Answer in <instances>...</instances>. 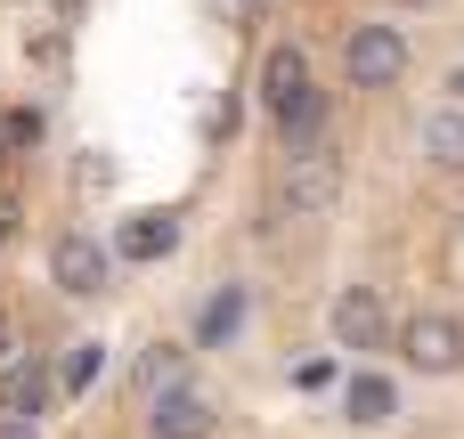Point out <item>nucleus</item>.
<instances>
[{
	"mask_svg": "<svg viewBox=\"0 0 464 439\" xmlns=\"http://www.w3.org/2000/svg\"><path fill=\"white\" fill-rule=\"evenodd\" d=\"M392 8H432V0H392Z\"/></svg>",
	"mask_w": 464,
	"mask_h": 439,
	"instance_id": "6ab92c4d",
	"label": "nucleus"
},
{
	"mask_svg": "<svg viewBox=\"0 0 464 439\" xmlns=\"http://www.w3.org/2000/svg\"><path fill=\"white\" fill-rule=\"evenodd\" d=\"M0 236H16V204L8 196H0Z\"/></svg>",
	"mask_w": 464,
	"mask_h": 439,
	"instance_id": "a211bd4d",
	"label": "nucleus"
},
{
	"mask_svg": "<svg viewBox=\"0 0 464 439\" xmlns=\"http://www.w3.org/2000/svg\"><path fill=\"white\" fill-rule=\"evenodd\" d=\"M343 73H351L359 90H392V81L408 73V33H400V24H351Z\"/></svg>",
	"mask_w": 464,
	"mask_h": 439,
	"instance_id": "f03ea898",
	"label": "nucleus"
},
{
	"mask_svg": "<svg viewBox=\"0 0 464 439\" xmlns=\"http://www.w3.org/2000/svg\"><path fill=\"white\" fill-rule=\"evenodd\" d=\"M416 147H424V163H432V171H464V114H457V106H440V114H424V130H416Z\"/></svg>",
	"mask_w": 464,
	"mask_h": 439,
	"instance_id": "9d476101",
	"label": "nucleus"
},
{
	"mask_svg": "<svg viewBox=\"0 0 464 439\" xmlns=\"http://www.w3.org/2000/svg\"><path fill=\"white\" fill-rule=\"evenodd\" d=\"M302 90H310V57H302V49H269V57H261V106L285 114Z\"/></svg>",
	"mask_w": 464,
	"mask_h": 439,
	"instance_id": "6e6552de",
	"label": "nucleus"
},
{
	"mask_svg": "<svg viewBox=\"0 0 464 439\" xmlns=\"http://www.w3.org/2000/svg\"><path fill=\"white\" fill-rule=\"evenodd\" d=\"M0 439H41V432H33V415H0Z\"/></svg>",
	"mask_w": 464,
	"mask_h": 439,
	"instance_id": "f3484780",
	"label": "nucleus"
},
{
	"mask_svg": "<svg viewBox=\"0 0 464 439\" xmlns=\"http://www.w3.org/2000/svg\"><path fill=\"white\" fill-rule=\"evenodd\" d=\"M0 138H8V147H33V138H41V122H33V114H8V122H0Z\"/></svg>",
	"mask_w": 464,
	"mask_h": 439,
	"instance_id": "dca6fc26",
	"label": "nucleus"
},
{
	"mask_svg": "<svg viewBox=\"0 0 464 439\" xmlns=\"http://www.w3.org/2000/svg\"><path fill=\"white\" fill-rule=\"evenodd\" d=\"M139 375H147L155 391H163V383H179V350H171V342H155V350H139Z\"/></svg>",
	"mask_w": 464,
	"mask_h": 439,
	"instance_id": "4468645a",
	"label": "nucleus"
},
{
	"mask_svg": "<svg viewBox=\"0 0 464 439\" xmlns=\"http://www.w3.org/2000/svg\"><path fill=\"white\" fill-rule=\"evenodd\" d=\"M277 130H285V155H302V147H318V138H326V90L310 81V90H302V98H294V106L277 114Z\"/></svg>",
	"mask_w": 464,
	"mask_h": 439,
	"instance_id": "9b49d317",
	"label": "nucleus"
},
{
	"mask_svg": "<svg viewBox=\"0 0 464 439\" xmlns=\"http://www.w3.org/2000/svg\"><path fill=\"white\" fill-rule=\"evenodd\" d=\"M171 244H179V220H171V212H130V220H122V236H114V253H122V261H163Z\"/></svg>",
	"mask_w": 464,
	"mask_h": 439,
	"instance_id": "1a4fd4ad",
	"label": "nucleus"
},
{
	"mask_svg": "<svg viewBox=\"0 0 464 439\" xmlns=\"http://www.w3.org/2000/svg\"><path fill=\"white\" fill-rule=\"evenodd\" d=\"M343 204V155L318 138V147H302L294 163H285V187H277V212L285 220H326Z\"/></svg>",
	"mask_w": 464,
	"mask_h": 439,
	"instance_id": "f257e3e1",
	"label": "nucleus"
},
{
	"mask_svg": "<svg viewBox=\"0 0 464 439\" xmlns=\"http://www.w3.org/2000/svg\"><path fill=\"white\" fill-rule=\"evenodd\" d=\"M90 375H98V342H73V358L57 367V391H90Z\"/></svg>",
	"mask_w": 464,
	"mask_h": 439,
	"instance_id": "ddd939ff",
	"label": "nucleus"
},
{
	"mask_svg": "<svg viewBox=\"0 0 464 439\" xmlns=\"http://www.w3.org/2000/svg\"><path fill=\"white\" fill-rule=\"evenodd\" d=\"M212 432H220V407H212L188 375L147 399V439H212Z\"/></svg>",
	"mask_w": 464,
	"mask_h": 439,
	"instance_id": "20e7f679",
	"label": "nucleus"
},
{
	"mask_svg": "<svg viewBox=\"0 0 464 439\" xmlns=\"http://www.w3.org/2000/svg\"><path fill=\"white\" fill-rule=\"evenodd\" d=\"M49 391H57L49 367H33V358H8V367H0V415H41Z\"/></svg>",
	"mask_w": 464,
	"mask_h": 439,
	"instance_id": "0eeeda50",
	"label": "nucleus"
},
{
	"mask_svg": "<svg viewBox=\"0 0 464 439\" xmlns=\"http://www.w3.org/2000/svg\"><path fill=\"white\" fill-rule=\"evenodd\" d=\"M49 277H57L73 301H98V293H106V244H90V236H57Z\"/></svg>",
	"mask_w": 464,
	"mask_h": 439,
	"instance_id": "423d86ee",
	"label": "nucleus"
},
{
	"mask_svg": "<svg viewBox=\"0 0 464 439\" xmlns=\"http://www.w3.org/2000/svg\"><path fill=\"white\" fill-rule=\"evenodd\" d=\"M326 326H334L343 350H392V301H383L375 285H343Z\"/></svg>",
	"mask_w": 464,
	"mask_h": 439,
	"instance_id": "39448f33",
	"label": "nucleus"
},
{
	"mask_svg": "<svg viewBox=\"0 0 464 439\" xmlns=\"http://www.w3.org/2000/svg\"><path fill=\"white\" fill-rule=\"evenodd\" d=\"M237 310H245V301H237V293H220V301L204 310V326H196V342H220V334L237 326Z\"/></svg>",
	"mask_w": 464,
	"mask_h": 439,
	"instance_id": "2eb2a0df",
	"label": "nucleus"
},
{
	"mask_svg": "<svg viewBox=\"0 0 464 439\" xmlns=\"http://www.w3.org/2000/svg\"><path fill=\"white\" fill-rule=\"evenodd\" d=\"M400 358H408L416 375H457L464 367V318H449V310H416V318L400 326Z\"/></svg>",
	"mask_w": 464,
	"mask_h": 439,
	"instance_id": "7ed1b4c3",
	"label": "nucleus"
},
{
	"mask_svg": "<svg viewBox=\"0 0 464 439\" xmlns=\"http://www.w3.org/2000/svg\"><path fill=\"white\" fill-rule=\"evenodd\" d=\"M449 90H464V73H457V81H449Z\"/></svg>",
	"mask_w": 464,
	"mask_h": 439,
	"instance_id": "412c9836",
	"label": "nucleus"
},
{
	"mask_svg": "<svg viewBox=\"0 0 464 439\" xmlns=\"http://www.w3.org/2000/svg\"><path fill=\"white\" fill-rule=\"evenodd\" d=\"M0 350H8V318H0Z\"/></svg>",
	"mask_w": 464,
	"mask_h": 439,
	"instance_id": "aec40b11",
	"label": "nucleus"
},
{
	"mask_svg": "<svg viewBox=\"0 0 464 439\" xmlns=\"http://www.w3.org/2000/svg\"><path fill=\"white\" fill-rule=\"evenodd\" d=\"M392 415H400V391L383 375H359L351 383V424H392Z\"/></svg>",
	"mask_w": 464,
	"mask_h": 439,
	"instance_id": "f8f14e48",
	"label": "nucleus"
}]
</instances>
